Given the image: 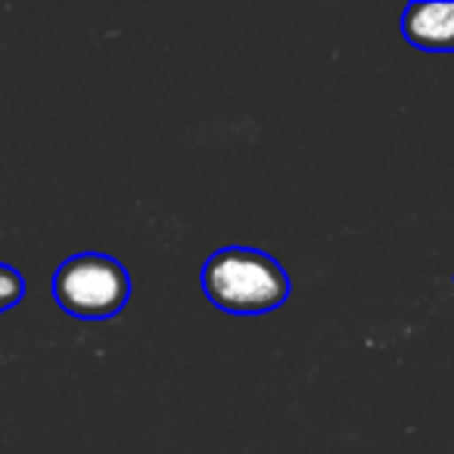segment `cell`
<instances>
[{
    "label": "cell",
    "instance_id": "6da1fadb",
    "mask_svg": "<svg viewBox=\"0 0 454 454\" xmlns=\"http://www.w3.org/2000/svg\"><path fill=\"white\" fill-rule=\"evenodd\" d=\"M208 302L231 315H265L290 299V274L278 259L253 247H224L202 265Z\"/></svg>",
    "mask_w": 454,
    "mask_h": 454
},
{
    "label": "cell",
    "instance_id": "3957f363",
    "mask_svg": "<svg viewBox=\"0 0 454 454\" xmlns=\"http://www.w3.org/2000/svg\"><path fill=\"white\" fill-rule=\"evenodd\" d=\"M402 35L408 44L427 53H454V0L427 4L417 0L402 13Z\"/></svg>",
    "mask_w": 454,
    "mask_h": 454
},
{
    "label": "cell",
    "instance_id": "7a4b0ae2",
    "mask_svg": "<svg viewBox=\"0 0 454 454\" xmlns=\"http://www.w3.org/2000/svg\"><path fill=\"white\" fill-rule=\"evenodd\" d=\"M57 305L82 321L115 317L131 299V278L125 265L103 253H78L57 268L51 280Z\"/></svg>",
    "mask_w": 454,
    "mask_h": 454
},
{
    "label": "cell",
    "instance_id": "277c9868",
    "mask_svg": "<svg viewBox=\"0 0 454 454\" xmlns=\"http://www.w3.org/2000/svg\"><path fill=\"white\" fill-rule=\"evenodd\" d=\"M22 296H26V280H22V274L16 271L13 265H4V262H0V315L16 309V305L22 302Z\"/></svg>",
    "mask_w": 454,
    "mask_h": 454
}]
</instances>
